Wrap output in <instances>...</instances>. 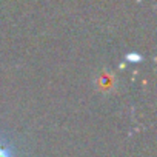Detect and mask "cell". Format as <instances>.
<instances>
[{
  "mask_svg": "<svg viewBox=\"0 0 157 157\" xmlns=\"http://www.w3.org/2000/svg\"><path fill=\"white\" fill-rule=\"evenodd\" d=\"M0 157H13V154L10 152V149L5 148L2 143H0Z\"/></svg>",
  "mask_w": 157,
  "mask_h": 157,
  "instance_id": "1",
  "label": "cell"
}]
</instances>
